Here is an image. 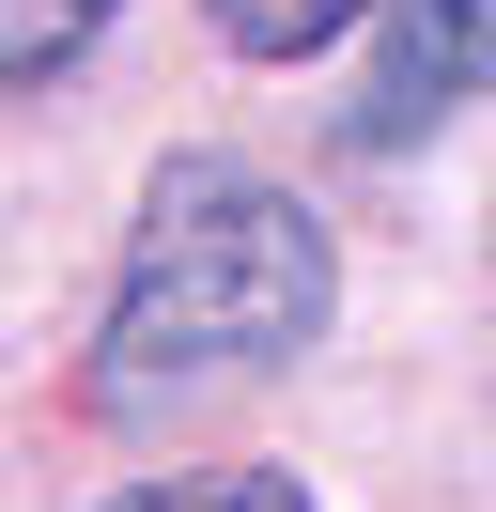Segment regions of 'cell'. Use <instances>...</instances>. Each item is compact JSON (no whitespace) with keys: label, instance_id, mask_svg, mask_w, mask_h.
I'll list each match as a JSON object with an SVG mask.
<instances>
[{"label":"cell","instance_id":"1","mask_svg":"<svg viewBox=\"0 0 496 512\" xmlns=\"http://www.w3.org/2000/svg\"><path fill=\"white\" fill-rule=\"evenodd\" d=\"M326 311H341V249H326V218H310L295 187H264V171H233V156H186L171 187H155V218H140V264H124V295H109V404H155V388H233V373H264V357H295V342H326Z\"/></svg>","mask_w":496,"mask_h":512},{"label":"cell","instance_id":"2","mask_svg":"<svg viewBox=\"0 0 496 512\" xmlns=\"http://www.w3.org/2000/svg\"><path fill=\"white\" fill-rule=\"evenodd\" d=\"M465 94H496V0H388V47H372V94H357V140H434Z\"/></svg>","mask_w":496,"mask_h":512},{"label":"cell","instance_id":"3","mask_svg":"<svg viewBox=\"0 0 496 512\" xmlns=\"http://www.w3.org/2000/svg\"><path fill=\"white\" fill-rule=\"evenodd\" d=\"M202 16H217L233 63H310V47H341L357 16H388V0H202Z\"/></svg>","mask_w":496,"mask_h":512},{"label":"cell","instance_id":"4","mask_svg":"<svg viewBox=\"0 0 496 512\" xmlns=\"http://www.w3.org/2000/svg\"><path fill=\"white\" fill-rule=\"evenodd\" d=\"M109 16H124V0H0V78H16V94H47V78L109 32Z\"/></svg>","mask_w":496,"mask_h":512},{"label":"cell","instance_id":"5","mask_svg":"<svg viewBox=\"0 0 496 512\" xmlns=\"http://www.w3.org/2000/svg\"><path fill=\"white\" fill-rule=\"evenodd\" d=\"M109 512H310L279 466H217V481H124Z\"/></svg>","mask_w":496,"mask_h":512}]
</instances>
